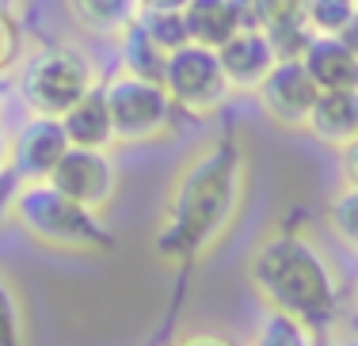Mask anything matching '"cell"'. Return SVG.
Masks as SVG:
<instances>
[{
  "mask_svg": "<svg viewBox=\"0 0 358 346\" xmlns=\"http://www.w3.org/2000/svg\"><path fill=\"white\" fill-rule=\"evenodd\" d=\"M145 4H183V0H145Z\"/></svg>",
  "mask_w": 358,
  "mask_h": 346,
  "instance_id": "f1b7e54d",
  "label": "cell"
},
{
  "mask_svg": "<svg viewBox=\"0 0 358 346\" xmlns=\"http://www.w3.org/2000/svg\"><path fill=\"white\" fill-rule=\"evenodd\" d=\"M8 213L42 248L76 251V255H92V251L115 248V232L107 229L103 213L73 202L69 194H62L50 179L20 183L12 194Z\"/></svg>",
  "mask_w": 358,
  "mask_h": 346,
  "instance_id": "3957f363",
  "label": "cell"
},
{
  "mask_svg": "<svg viewBox=\"0 0 358 346\" xmlns=\"http://www.w3.org/2000/svg\"><path fill=\"white\" fill-rule=\"evenodd\" d=\"M8 164H12V133H8V126L0 122V175L8 172Z\"/></svg>",
  "mask_w": 358,
  "mask_h": 346,
  "instance_id": "d4e9b609",
  "label": "cell"
},
{
  "mask_svg": "<svg viewBox=\"0 0 358 346\" xmlns=\"http://www.w3.org/2000/svg\"><path fill=\"white\" fill-rule=\"evenodd\" d=\"M160 84L183 118H214L233 96V84L225 77L217 50L199 46V42H187L176 54H168Z\"/></svg>",
  "mask_w": 358,
  "mask_h": 346,
  "instance_id": "8992f818",
  "label": "cell"
},
{
  "mask_svg": "<svg viewBox=\"0 0 358 346\" xmlns=\"http://www.w3.org/2000/svg\"><path fill=\"white\" fill-rule=\"evenodd\" d=\"M255 96H259L263 111H267V118L275 126L305 130V122H309L313 107L320 99V88L309 77V69L301 65V57H278Z\"/></svg>",
  "mask_w": 358,
  "mask_h": 346,
  "instance_id": "ba28073f",
  "label": "cell"
},
{
  "mask_svg": "<svg viewBox=\"0 0 358 346\" xmlns=\"http://www.w3.org/2000/svg\"><path fill=\"white\" fill-rule=\"evenodd\" d=\"M301 65L320 91H355L358 88V54L339 35H313L301 54Z\"/></svg>",
  "mask_w": 358,
  "mask_h": 346,
  "instance_id": "4fadbf2b",
  "label": "cell"
},
{
  "mask_svg": "<svg viewBox=\"0 0 358 346\" xmlns=\"http://www.w3.org/2000/svg\"><path fill=\"white\" fill-rule=\"evenodd\" d=\"M317 145L331 149V153H343L358 141V88L355 91H320L317 107H313L309 122H305Z\"/></svg>",
  "mask_w": 358,
  "mask_h": 346,
  "instance_id": "7c38bea8",
  "label": "cell"
},
{
  "mask_svg": "<svg viewBox=\"0 0 358 346\" xmlns=\"http://www.w3.org/2000/svg\"><path fill=\"white\" fill-rule=\"evenodd\" d=\"M248 187V153L233 133L206 141L183 167L164 198V213L152 232V251L164 263L191 270L214 251L241 217Z\"/></svg>",
  "mask_w": 358,
  "mask_h": 346,
  "instance_id": "6da1fadb",
  "label": "cell"
},
{
  "mask_svg": "<svg viewBox=\"0 0 358 346\" xmlns=\"http://www.w3.org/2000/svg\"><path fill=\"white\" fill-rule=\"evenodd\" d=\"M15 69H20L15 73V88H20L23 107L42 118H62L76 99H84L99 84L96 65L76 46H65V42H50V46L31 50Z\"/></svg>",
  "mask_w": 358,
  "mask_h": 346,
  "instance_id": "277c9868",
  "label": "cell"
},
{
  "mask_svg": "<svg viewBox=\"0 0 358 346\" xmlns=\"http://www.w3.org/2000/svg\"><path fill=\"white\" fill-rule=\"evenodd\" d=\"M50 183H54L62 194H69L73 202L103 213L118 194V164L110 160L107 149H76V145H69V153L57 160V167L50 172Z\"/></svg>",
  "mask_w": 358,
  "mask_h": 346,
  "instance_id": "52a82bcc",
  "label": "cell"
},
{
  "mask_svg": "<svg viewBox=\"0 0 358 346\" xmlns=\"http://www.w3.org/2000/svg\"><path fill=\"white\" fill-rule=\"evenodd\" d=\"M339 156H343V187H355L358 190V141H355L351 149H343Z\"/></svg>",
  "mask_w": 358,
  "mask_h": 346,
  "instance_id": "cb8c5ba5",
  "label": "cell"
},
{
  "mask_svg": "<svg viewBox=\"0 0 358 346\" xmlns=\"http://www.w3.org/2000/svg\"><path fill=\"white\" fill-rule=\"evenodd\" d=\"M172 346H236V343L225 339V335H217V331H194V335H183V339H176Z\"/></svg>",
  "mask_w": 358,
  "mask_h": 346,
  "instance_id": "603a6c76",
  "label": "cell"
},
{
  "mask_svg": "<svg viewBox=\"0 0 358 346\" xmlns=\"http://www.w3.org/2000/svg\"><path fill=\"white\" fill-rule=\"evenodd\" d=\"M339 38H343V42H347V46H351V50H355V54H358V15H355V20H351V23H347V27H343V31H339Z\"/></svg>",
  "mask_w": 358,
  "mask_h": 346,
  "instance_id": "4316f807",
  "label": "cell"
},
{
  "mask_svg": "<svg viewBox=\"0 0 358 346\" xmlns=\"http://www.w3.org/2000/svg\"><path fill=\"white\" fill-rule=\"evenodd\" d=\"M248 285L275 312L331 331L339 319V274L324 248L301 229H278L263 236L248 255Z\"/></svg>",
  "mask_w": 358,
  "mask_h": 346,
  "instance_id": "7a4b0ae2",
  "label": "cell"
},
{
  "mask_svg": "<svg viewBox=\"0 0 358 346\" xmlns=\"http://www.w3.org/2000/svg\"><path fill=\"white\" fill-rule=\"evenodd\" d=\"M328 229L351 255H358V190L339 187L328 198Z\"/></svg>",
  "mask_w": 358,
  "mask_h": 346,
  "instance_id": "d6986e66",
  "label": "cell"
},
{
  "mask_svg": "<svg viewBox=\"0 0 358 346\" xmlns=\"http://www.w3.org/2000/svg\"><path fill=\"white\" fill-rule=\"evenodd\" d=\"M358 15V0H305V23L313 35H339Z\"/></svg>",
  "mask_w": 358,
  "mask_h": 346,
  "instance_id": "ffe728a7",
  "label": "cell"
},
{
  "mask_svg": "<svg viewBox=\"0 0 358 346\" xmlns=\"http://www.w3.org/2000/svg\"><path fill=\"white\" fill-rule=\"evenodd\" d=\"M138 27L164 54H176L179 46L191 42V31H187V20H183V4H145L138 15Z\"/></svg>",
  "mask_w": 358,
  "mask_h": 346,
  "instance_id": "e0dca14e",
  "label": "cell"
},
{
  "mask_svg": "<svg viewBox=\"0 0 358 346\" xmlns=\"http://www.w3.org/2000/svg\"><path fill=\"white\" fill-rule=\"evenodd\" d=\"M65 8L84 35L118 42L138 23L145 0H65Z\"/></svg>",
  "mask_w": 358,
  "mask_h": 346,
  "instance_id": "9a60e30c",
  "label": "cell"
},
{
  "mask_svg": "<svg viewBox=\"0 0 358 346\" xmlns=\"http://www.w3.org/2000/svg\"><path fill=\"white\" fill-rule=\"evenodd\" d=\"M320 346H358V331H336L331 327L328 339H320Z\"/></svg>",
  "mask_w": 358,
  "mask_h": 346,
  "instance_id": "484cf974",
  "label": "cell"
},
{
  "mask_svg": "<svg viewBox=\"0 0 358 346\" xmlns=\"http://www.w3.org/2000/svg\"><path fill=\"white\" fill-rule=\"evenodd\" d=\"M20 61H23V31H20V20H15V12H4V8H0V77H4V73H12Z\"/></svg>",
  "mask_w": 358,
  "mask_h": 346,
  "instance_id": "7402d4cb",
  "label": "cell"
},
{
  "mask_svg": "<svg viewBox=\"0 0 358 346\" xmlns=\"http://www.w3.org/2000/svg\"><path fill=\"white\" fill-rule=\"evenodd\" d=\"M0 346H27V312L4 274H0Z\"/></svg>",
  "mask_w": 358,
  "mask_h": 346,
  "instance_id": "44dd1931",
  "label": "cell"
},
{
  "mask_svg": "<svg viewBox=\"0 0 358 346\" xmlns=\"http://www.w3.org/2000/svg\"><path fill=\"white\" fill-rule=\"evenodd\" d=\"M118 42H122V54H126V57H122V69H126V73H138V77H149V80H164L168 54H164V50H160L149 35H145L138 23H134V27L126 31Z\"/></svg>",
  "mask_w": 358,
  "mask_h": 346,
  "instance_id": "ac0fdd59",
  "label": "cell"
},
{
  "mask_svg": "<svg viewBox=\"0 0 358 346\" xmlns=\"http://www.w3.org/2000/svg\"><path fill=\"white\" fill-rule=\"evenodd\" d=\"M217 57L225 65L233 91H259V84L267 80V73L278 61V50L263 27H244L217 50Z\"/></svg>",
  "mask_w": 358,
  "mask_h": 346,
  "instance_id": "30bf717a",
  "label": "cell"
},
{
  "mask_svg": "<svg viewBox=\"0 0 358 346\" xmlns=\"http://www.w3.org/2000/svg\"><path fill=\"white\" fill-rule=\"evenodd\" d=\"M65 153H69V133H65L62 118L31 114L12 133V164H8V172L20 183L50 179V172L57 167V160Z\"/></svg>",
  "mask_w": 358,
  "mask_h": 346,
  "instance_id": "9c48e42d",
  "label": "cell"
},
{
  "mask_svg": "<svg viewBox=\"0 0 358 346\" xmlns=\"http://www.w3.org/2000/svg\"><path fill=\"white\" fill-rule=\"evenodd\" d=\"M103 96L118 145H157L179 122V111L160 80L118 69L115 77L103 80Z\"/></svg>",
  "mask_w": 358,
  "mask_h": 346,
  "instance_id": "5b68a950",
  "label": "cell"
},
{
  "mask_svg": "<svg viewBox=\"0 0 358 346\" xmlns=\"http://www.w3.org/2000/svg\"><path fill=\"white\" fill-rule=\"evenodd\" d=\"M62 126L69 133V145H76V149H115L118 145L103 84H96L84 99H76L69 111L62 114Z\"/></svg>",
  "mask_w": 358,
  "mask_h": 346,
  "instance_id": "5bb4252c",
  "label": "cell"
},
{
  "mask_svg": "<svg viewBox=\"0 0 358 346\" xmlns=\"http://www.w3.org/2000/svg\"><path fill=\"white\" fill-rule=\"evenodd\" d=\"M0 8H4V12H15V8H20V0H0Z\"/></svg>",
  "mask_w": 358,
  "mask_h": 346,
  "instance_id": "83f0119b",
  "label": "cell"
},
{
  "mask_svg": "<svg viewBox=\"0 0 358 346\" xmlns=\"http://www.w3.org/2000/svg\"><path fill=\"white\" fill-rule=\"evenodd\" d=\"M183 20L191 42L210 50H221L236 31L255 27L248 0H183Z\"/></svg>",
  "mask_w": 358,
  "mask_h": 346,
  "instance_id": "8fae6325",
  "label": "cell"
},
{
  "mask_svg": "<svg viewBox=\"0 0 358 346\" xmlns=\"http://www.w3.org/2000/svg\"><path fill=\"white\" fill-rule=\"evenodd\" d=\"M244 346H320V331H313L309 324L286 316V312L267 308Z\"/></svg>",
  "mask_w": 358,
  "mask_h": 346,
  "instance_id": "2e32d148",
  "label": "cell"
}]
</instances>
